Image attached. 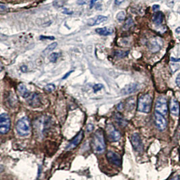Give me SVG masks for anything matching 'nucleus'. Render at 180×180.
I'll list each match as a JSON object with an SVG mask.
<instances>
[{
  "label": "nucleus",
  "mask_w": 180,
  "mask_h": 180,
  "mask_svg": "<svg viewBox=\"0 0 180 180\" xmlns=\"http://www.w3.org/2000/svg\"><path fill=\"white\" fill-rule=\"evenodd\" d=\"M92 147L96 153L101 154L105 150L106 143L105 140L104 133L102 129H98L93 134L92 138Z\"/></svg>",
  "instance_id": "obj_1"
},
{
  "label": "nucleus",
  "mask_w": 180,
  "mask_h": 180,
  "mask_svg": "<svg viewBox=\"0 0 180 180\" xmlns=\"http://www.w3.org/2000/svg\"><path fill=\"white\" fill-rule=\"evenodd\" d=\"M153 99L149 94H143L139 97L137 104V109L139 112L149 113L152 107Z\"/></svg>",
  "instance_id": "obj_2"
},
{
  "label": "nucleus",
  "mask_w": 180,
  "mask_h": 180,
  "mask_svg": "<svg viewBox=\"0 0 180 180\" xmlns=\"http://www.w3.org/2000/svg\"><path fill=\"white\" fill-rule=\"evenodd\" d=\"M16 131L20 136H27L30 132L31 124L30 119L27 116L22 117L16 123Z\"/></svg>",
  "instance_id": "obj_3"
},
{
  "label": "nucleus",
  "mask_w": 180,
  "mask_h": 180,
  "mask_svg": "<svg viewBox=\"0 0 180 180\" xmlns=\"http://www.w3.org/2000/svg\"><path fill=\"white\" fill-rule=\"evenodd\" d=\"M155 112L165 116L168 113V106L167 99L163 96L159 97L157 99L155 104Z\"/></svg>",
  "instance_id": "obj_4"
},
{
  "label": "nucleus",
  "mask_w": 180,
  "mask_h": 180,
  "mask_svg": "<svg viewBox=\"0 0 180 180\" xmlns=\"http://www.w3.org/2000/svg\"><path fill=\"white\" fill-rule=\"evenodd\" d=\"M11 120L9 115L6 113H3L0 116V133H7L10 129Z\"/></svg>",
  "instance_id": "obj_5"
},
{
  "label": "nucleus",
  "mask_w": 180,
  "mask_h": 180,
  "mask_svg": "<svg viewBox=\"0 0 180 180\" xmlns=\"http://www.w3.org/2000/svg\"><path fill=\"white\" fill-rule=\"evenodd\" d=\"M130 141L134 149L136 152L138 153H142L144 150V145L142 142L141 136L138 133H133L130 137Z\"/></svg>",
  "instance_id": "obj_6"
},
{
  "label": "nucleus",
  "mask_w": 180,
  "mask_h": 180,
  "mask_svg": "<svg viewBox=\"0 0 180 180\" xmlns=\"http://www.w3.org/2000/svg\"><path fill=\"white\" fill-rule=\"evenodd\" d=\"M106 133L109 139L111 142H118L121 138V134L119 131L112 124L107 125Z\"/></svg>",
  "instance_id": "obj_7"
},
{
  "label": "nucleus",
  "mask_w": 180,
  "mask_h": 180,
  "mask_svg": "<svg viewBox=\"0 0 180 180\" xmlns=\"http://www.w3.org/2000/svg\"><path fill=\"white\" fill-rule=\"evenodd\" d=\"M84 138V132L82 131H81L80 132L77 134V136L74 137V138L71 141L69 144L67 146L65 150L70 151L72 150L74 148H76L80 144V143L82 142V139Z\"/></svg>",
  "instance_id": "obj_8"
},
{
  "label": "nucleus",
  "mask_w": 180,
  "mask_h": 180,
  "mask_svg": "<svg viewBox=\"0 0 180 180\" xmlns=\"http://www.w3.org/2000/svg\"><path fill=\"white\" fill-rule=\"evenodd\" d=\"M107 161L111 164L115 165L116 167H120L122 165V159L118 154L113 152V151H109L106 154Z\"/></svg>",
  "instance_id": "obj_9"
},
{
  "label": "nucleus",
  "mask_w": 180,
  "mask_h": 180,
  "mask_svg": "<svg viewBox=\"0 0 180 180\" xmlns=\"http://www.w3.org/2000/svg\"><path fill=\"white\" fill-rule=\"evenodd\" d=\"M155 123L156 127L160 131H163L167 127V122L163 115L158 113H155Z\"/></svg>",
  "instance_id": "obj_10"
},
{
  "label": "nucleus",
  "mask_w": 180,
  "mask_h": 180,
  "mask_svg": "<svg viewBox=\"0 0 180 180\" xmlns=\"http://www.w3.org/2000/svg\"><path fill=\"white\" fill-rule=\"evenodd\" d=\"M27 100V102L28 103L30 106L33 108H36L39 107L40 105H41V100H40L39 96L38 94L36 93H33L30 94V96L28 97Z\"/></svg>",
  "instance_id": "obj_11"
},
{
  "label": "nucleus",
  "mask_w": 180,
  "mask_h": 180,
  "mask_svg": "<svg viewBox=\"0 0 180 180\" xmlns=\"http://www.w3.org/2000/svg\"><path fill=\"white\" fill-rule=\"evenodd\" d=\"M170 112L173 115L178 116L179 114V104L175 98H171L169 102Z\"/></svg>",
  "instance_id": "obj_12"
},
{
  "label": "nucleus",
  "mask_w": 180,
  "mask_h": 180,
  "mask_svg": "<svg viewBox=\"0 0 180 180\" xmlns=\"http://www.w3.org/2000/svg\"><path fill=\"white\" fill-rule=\"evenodd\" d=\"M138 90V85L136 83H130L125 86L122 90V93L123 95H128V94L136 92Z\"/></svg>",
  "instance_id": "obj_13"
},
{
  "label": "nucleus",
  "mask_w": 180,
  "mask_h": 180,
  "mask_svg": "<svg viewBox=\"0 0 180 180\" xmlns=\"http://www.w3.org/2000/svg\"><path fill=\"white\" fill-rule=\"evenodd\" d=\"M107 20V17L102 15L96 16L94 17L92 19H90L88 22V25L89 26H95L101 24L102 22L106 21Z\"/></svg>",
  "instance_id": "obj_14"
},
{
  "label": "nucleus",
  "mask_w": 180,
  "mask_h": 180,
  "mask_svg": "<svg viewBox=\"0 0 180 180\" xmlns=\"http://www.w3.org/2000/svg\"><path fill=\"white\" fill-rule=\"evenodd\" d=\"M114 119H115L117 124L119 125L120 127H125L128 124V121L119 113H117L115 114V115H114Z\"/></svg>",
  "instance_id": "obj_15"
},
{
  "label": "nucleus",
  "mask_w": 180,
  "mask_h": 180,
  "mask_svg": "<svg viewBox=\"0 0 180 180\" xmlns=\"http://www.w3.org/2000/svg\"><path fill=\"white\" fill-rule=\"evenodd\" d=\"M96 32L101 35L107 36L113 34L114 32V29L111 27H103V28H98L95 30Z\"/></svg>",
  "instance_id": "obj_16"
},
{
  "label": "nucleus",
  "mask_w": 180,
  "mask_h": 180,
  "mask_svg": "<svg viewBox=\"0 0 180 180\" xmlns=\"http://www.w3.org/2000/svg\"><path fill=\"white\" fill-rule=\"evenodd\" d=\"M18 91L19 93L21 94V96H22L23 98L26 99L28 98V97L30 96V91L27 90V88L26 87V86L24 84H20L18 85Z\"/></svg>",
  "instance_id": "obj_17"
},
{
  "label": "nucleus",
  "mask_w": 180,
  "mask_h": 180,
  "mask_svg": "<svg viewBox=\"0 0 180 180\" xmlns=\"http://www.w3.org/2000/svg\"><path fill=\"white\" fill-rule=\"evenodd\" d=\"M163 21V14L161 12H158L154 14L153 16V22L156 25H160L162 24Z\"/></svg>",
  "instance_id": "obj_18"
},
{
  "label": "nucleus",
  "mask_w": 180,
  "mask_h": 180,
  "mask_svg": "<svg viewBox=\"0 0 180 180\" xmlns=\"http://www.w3.org/2000/svg\"><path fill=\"white\" fill-rule=\"evenodd\" d=\"M148 47L149 49L153 51V52H156V51H158L160 48H161V45H159V44L156 41H153L152 42H150L149 45H148Z\"/></svg>",
  "instance_id": "obj_19"
},
{
  "label": "nucleus",
  "mask_w": 180,
  "mask_h": 180,
  "mask_svg": "<svg viewBox=\"0 0 180 180\" xmlns=\"http://www.w3.org/2000/svg\"><path fill=\"white\" fill-rule=\"evenodd\" d=\"M57 45H58V44L57 43H53V44H50L49 45H48V46L45 48V50L43 51V53L45 55H46V54L50 53L51 51H53L55 48L57 47Z\"/></svg>",
  "instance_id": "obj_20"
},
{
  "label": "nucleus",
  "mask_w": 180,
  "mask_h": 180,
  "mask_svg": "<svg viewBox=\"0 0 180 180\" xmlns=\"http://www.w3.org/2000/svg\"><path fill=\"white\" fill-rule=\"evenodd\" d=\"M134 25V21L131 18H128L126 20V21L125 22V24L124 25V28L125 30H128L129 29V28L132 27V26H133Z\"/></svg>",
  "instance_id": "obj_21"
},
{
  "label": "nucleus",
  "mask_w": 180,
  "mask_h": 180,
  "mask_svg": "<svg viewBox=\"0 0 180 180\" xmlns=\"http://www.w3.org/2000/svg\"><path fill=\"white\" fill-rule=\"evenodd\" d=\"M126 106L129 110L133 109V108L134 106V100H133V98H130L128 100L126 103Z\"/></svg>",
  "instance_id": "obj_22"
},
{
  "label": "nucleus",
  "mask_w": 180,
  "mask_h": 180,
  "mask_svg": "<svg viewBox=\"0 0 180 180\" xmlns=\"http://www.w3.org/2000/svg\"><path fill=\"white\" fill-rule=\"evenodd\" d=\"M59 57V54L56 52L53 53L49 56V61L51 62H55L57 61H58Z\"/></svg>",
  "instance_id": "obj_23"
},
{
  "label": "nucleus",
  "mask_w": 180,
  "mask_h": 180,
  "mask_svg": "<svg viewBox=\"0 0 180 180\" xmlns=\"http://www.w3.org/2000/svg\"><path fill=\"white\" fill-rule=\"evenodd\" d=\"M117 19L119 21H123L125 18V13L124 11H121V12H119L118 14H117V16H116Z\"/></svg>",
  "instance_id": "obj_24"
},
{
  "label": "nucleus",
  "mask_w": 180,
  "mask_h": 180,
  "mask_svg": "<svg viewBox=\"0 0 180 180\" xmlns=\"http://www.w3.org/2000/svg\"><path fill=\"white\" fill-rule=\"evenodd\" d=\"M55 85L53 84H48L45 87V90L47 91V92H51V91H53V90H55Z\"/></svg>",
  "instance_id": "obj_25"
},
{
  "label": "nucleus",
  "mask_w": 180,
  "mask_h": 180,
  "mask_svg": "<svg viewBox=\"0 0 180 180\" xmlns=\"http://www.w3.org/2000/svg\"><path fill=\"white\" fill-rule=\"evenodd\" d=\"M129 53V51H115V55L118 56V57H120V58H124V57L128 55V54Z\"/></svg>",
  "instance_id": "obj_26"
},
{
  "label": "nucleus",
  "mask_w": 180,
  "mask_h": 180,
  "mask_svg": "<svg viewBox=\"0 0 180 180\" xmlns=\"http://www.w3.org/2000/svg\"><path fill=\"white\" fill-rule=\"evenodd\" d=\"M103 87V85L102 84H96L93 86V90L95 92H96V91L101 90Z\"/></svg>",
  "instance_id": "obj_27"
},
{
  "label": "nucleus",
  "mask_w": 180,
  "mask_h": 180,
  "mask_svg": "<svg viewBox=\"0 0 180 180\" xmlns=\"http://www.w3.org/2000/svg\"><path fill=\"white\" fill-rule=\"evenodd\" d=\"M175 83H176V85H178V87L180 88V73L178 74V75L176 77Z\"/></svg>",
  "instance_id": "obj_28"
},
{
  "label": "nucleus",
  "mask_w": 180,
  "mask_h": 180,
  "mask_svg": "<svg viewBox=\"0 0 180 180\" xmlns=\"http://www.w3.org/2000/svg\"><path fill=\"white\" fill-rule=\"evenodd\" d=\"M99 1H102V0H91V1L90 2V8H93V6H94V5H95V4L96 2H99Z\"/></svg>",
  "instance_id": "obj_29"
},
{
  "label": "nucleus",
  "mask_w": 180,
  "mask_h": 180,
  "mask_svg": "<svg viewBox=\"0 0 180 180\" xmlns=\"http://www.w3.org/2000/svg\"><path fill=\"white\" fill-rule=\"evenodd\" d=\"M87 2V0H78L77 4L78 5H84Z\"/></svg>",
  "instance_id": "obj_30"
},
{
  "label": "nucleus",
  "mask_w": 180,
  "mask_h": 180,
  "mask_svg": "<svg viewBox=\"0 0 180 180\" xmlns=\"http://www.w3.org/2000/svg\"><path fill=\"white\" fill-rule=\"evenodd\" d=\"M159 8H160L159 5H157V4L153 5V10L154 11V12H156V11H158V10H159Z\"/></svg>",
  "instance_id": "obj_31"
},
{
  "label": "nucleus",
  "mask_w": 180,
  "mask_h": 180,
  "mask_svg": "<svg viewBox=\"0 0 180 180\" xmlns=\"http://www.w3.org/2000/svg\"><path fill=\"white\" fill-rule=\"evenodd\" d=\"M93 130V125H91V124L88 125L87 131H88V132H90V131H92Z\"/></svg>",
  "instance_id": "obj_32"
},
{
  "label": "nucleus",
  "mask_w": 180,
  "mask_h": 180,
  "mask_svg": "<svg viewBox=\"0 0 180 180\" xmlns=\"http://www.w3.org/2000/svg\"><path fill=\"white\" fill-rule=\"evenodd\" d=\"M125 0H115V5H120L121 4H122V3Z\"/></svg>",
  "instance_id": "obj_33"
},
{
  "label": "nucleus",
  "mask_w": 180,
  "mask_h": 180,
  "mask_svg": "<svg viewBox=\"0 0 180 180\" xmlns=\"http://www.w3.org/2000/svg\"><path fill=\"white\" fill-rule=\"evenodd\" d=\"M171 61L172 62H180V58H173V57H171Z\"/></svg>",
  "instance_id": "obj_34"
},
{
  "label": "nucleus",
  "mask_w": 180,
  "mask_h": 180,
  "mask_svg": "<svg viewBox=\"0 0 180 180\" xmlns=\"http://www.w3.org/2000/svg\"><path fill=\"white\" fill-rule=\"evenodd\" d=\"M41 39H54V37H46V36H41Z\"/></svg>",
  "instance_id": "obj_35"
},
{
  "label": "nucleus",
  "mask_w": 180,
  "mask_h": 180,
  "mask_svg": "<svg viewBox=\"0 0 180 180\" xmlns=\"http://www.w3.org/2000/svg\"><path fill=\"white\" fill-rule=\"evenodd\" d=\"M64 10H65V11H64V12H63V13L66 14H72V12H71L70 10L66 9V8H65V9Z\"/></svg>",
  "instance_id": "obj_36"
},
{
  "label": "nucleus",
  "mask_w": 180,
  "mask_h": 180,
  "mask_svg": "<svg viewBox=\"0 0 180 180\" xmlns=\"http://www.w3.org/2000/svg\"><path fill=\"white\" fill-rule=\"evenodd\" d=\"M122 107H123L122 103H120V104H119L118 106V110H122Z\"/></svg>",
  "instance_id": "obj_37"
},
{
  "label": "nucleus",
  "mask_w": 180,
  "mask_h": 180,
  "mask_svg": "<svg viewBox=\"0 0 180 180\" xmlns=\"http://www.w3.org/2000/svg\"><path fill=\"white\" fill-rule=\"evenodd\" d=\"M170 180H180V178L179 176H176V177H174L172 179H171Z\"/></svg>",
  "instance_id": "obj_38"
},
{
  "label": "nucleus",
  "mask_w": 180,
  "mask_h": 180,
  "mask_svg": "<svg viewBox=\"0 0 180 180\" xmlns=\"http://www.w3.org/2000/svg\"><path fill=\"white\" fill-rule=\"evenodd\" d=\"M175 32H176L177 33H180V27H178V28H176Z\"/></svg>",
  "instance_id": "obj_39"
},
{
  "label": "nucleus",
  "mask_w": 180,
  "mask_h": 180,
  "mask_svg": "<svg viewBox=\"0 0 180 180\" xmlns=\"http://www.w3.org/2000/svg\"><path fill=\"white\" fill-rule=\"evenodd\" d=\"M72 71H71V72H69L68 74H66V75H65V76H64V78H63V79H66V78H67V77L68 76V75H70V74L71 73H72Z\"/></svg>",
  "instance_id": "obj_40"
},
{
  "label": "nucleus",
  "mask_w": 180,
  "mask_h": 180,
  "mask_svg": "<svg viewBox=\"0 0 180 180\" xmlns=\"http://www.w3.org/2000/svg\"><path fill=\"white\" fill-rule=\"evenodd\" d=\"M37 180H38V179H37Z\"/></svg>",
  "instance_id": "obj_41"
}]
</instances>
